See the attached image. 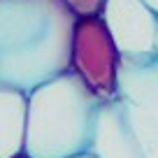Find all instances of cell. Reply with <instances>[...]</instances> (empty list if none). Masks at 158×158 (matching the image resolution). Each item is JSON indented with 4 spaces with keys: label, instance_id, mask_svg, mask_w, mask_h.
Masks as SVG:
<instances>
[{
    "label": "cell",
    "instance_id": "4",
    "mask_svg": "<svg viewBox=\"0 0 158 158\" xmlns=\"http://www.w3.org/2000/svg\"><path fill=\"white\" fill-rule=\"evenodd\" d=\"M133 135L144 158H158V58H121L118 91Z\"/></svg>",
    "mask_w": 158,
    "mask_h": 158
},
{
    "label": "cell",
    "instance_id": "1",
    "mask_svg": "<svg viewBox=\"0 0 158 158\" xmlns=\"http://www.w3.org/2000/svg\"><path fill=\"white\" fill-rule=\"evenodd\" d=\"M72 23L60 0H0V86L30 93L70 70Z\"/></svg>",
    "mask_w": 158,
    "mask_h": 158
},
{
    "label": "cell",
    "instance_id": "10",
    "mask_svg": "<svg viewBox=\"0 0 158 158\" xmlns=\"http://www.w3.org/2000/svg\"><path fill=\"white\" fill-rule=\"evenodd\" d=\"M144 2H147V5L151 7L153 12H158V0H144Z\"/></svg>",
    "mask_w": 158,
    "mask_h": 158
},
{
    "label": "cell",
    "instance_id": "8",
    "mask_svg": "<svg viewBox=\"0 0 158 158\" xmlns=\"http://www.w3.org/2000/svg\"><path fill=\"white\" fill-rule=\"evenodd\" d=\"M74 16H93L100 14L105 7V0H60Z\"/></svg>",
    "mask_w": 158,
    "mask_h": 158
},
{
    "label": "cell",
    "instance_id": "5",
    "mask_svg": "<svg viewBox=\"0 0 158 158\" xmlns=\"http://www.w3.org/2000/svg\"><path fill=\"white\" fill-rule=\"evenodd\" d=\"M121 58H153L158 54V12L144 0H105L100 12Z\"/></svg>",
    "mask_w": 158,
    "mask_h": 158
},
{
    "label": "cell",
    "instance_id": "2",
    "mask_svg": "<svg viewBox=\"0 0 158 158\" xmlns=\"http://www.w3.org/2000/svg\"><path fill=\"white\" fill-rule=\"evenodd\" d=\"M26 95L23 151L33 158H72L86 153L100 100L72 70L51 77Z\"/></svg>",
    "mask_w": 158,
    "mask_h": 158
},
{
    "label": "cell",
    "instance_id": "7",
    "mask_svg": "<svg viewBox=\"0 0 158 158\" xmlns=\"http://www.w3.org/2000/svg\"><path fill=\"white\" fill-rule=\"evenodd\" d=\"M28 95L23 91L0 86V158H10L23 149Z\"/></svg>",
    "mask_w": 158,
    "mask_h": 158
},
{
    "label": "cell",
    "instance_id": "6",
    "mask_svg": "<svg viewBox=\"0 0 158 158\" xmlns=\"http://www.w3.org/2000/svg\"><path fill=\"white\" fill-rule=\"evenodd\" d=\"M86 153L93 158H144L128 116L116 98L98 105Z\"/></svg>",
    "mask_w": 158,
    "mask_h": 158
},
{
    "label": "cell",
    "instance_id": "11",
    "mask_svg": "<svg viewBox=\"0 0 158 158\" xmlns=\"http://www.w3.org/2000/svg\"><path fill=\"white\" fill-rule=\"evenodd\" d=\"M72 158H93V156H89V153H79V156H72Z\"/></svg>",
    "mask_w": 158,
    "mask_h": 158
},
{
    "label": "cell",
    "instance_id": "3",
    "mask_svg": "<svg viewBox=\"0 0 158 158\" xmlns=\"http://www.w3.org/2000/svg\"><path fill=\"white\" fill-rule=\"evenodd\" d=\"M121 54L102 16H74L70 35V70L100 100H114L118 91Z\"/></svg>",
    "mask_w": 158,
    "mask_h": 158
},
{
    "label": "cell",
    "instance_id": "9",
    "mask_svg": "<svg viewBox=\"0 0 158 158\" xmlns=\"http://www.w3.org/2000/svg\"><path fill=\"white\" fill-rule=\"evenodd\" d=\"M10 158H33V156H30L28 151H23V149H21L19 153H14V156H10Z\"/></svg>",
    "mask_w": 158,
    "mask_h": 158
},
{
    "label": "cell",
    "instance_id": "12",
    "mask_svg": "<svg viewBox=\"0 0 158 158\" xmlns=\"http://www.w3.org/2000/svg\"><path fill=\"white\" fill-rule=\"evenodd\" d=\"M156 58H158V54H156Z\"/></svg>",
    "mask_w": 158,
    "mask_h": 158
}]
</instances>
